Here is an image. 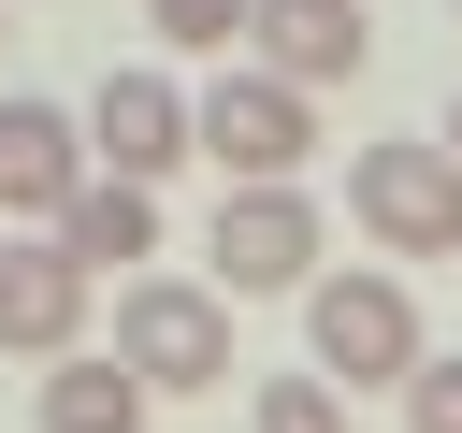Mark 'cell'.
Here are the masks:
<instances>
[{"instance_id": "8fae6325", "label": "cell", "mask_w": 462, "mask_h": 433, "mask_svg": "<svg viewBox=\"0 0 462 433\" xmlns=\"http://www.w3.org/2000/svg\"><path fill=\"white\" fill-rule=\"evenodd\" d=\"M58 245H72L87 274H116V260H159V188H116V173H87V202L58 216Z\"/></svg>"}, {"instance_id": "5b68a950", "label": "cell", "mask_w": 462, "mask_h": 433, "mask_svg": "<svg viewBox=\"0 0 462 433\" xmlns=\"http://www.w3.org/2000/svg\"><path fill=\"white\" fill-rule=\"evenodd\" d=\"M87 159H101L116 188H159L173 159H202V101L130 58V72H101V101H87Z\"/></svg>"}, {"instance_id": "3957f363", "label": "cell", "mask_w": 462, "mask_h": 433, "mask_svg": "<svg viewBox=\"0 0 462 433\" xmlns=\"http://www.w3.org/2000/svg\"><path fill=\"white\" fill-rule=\"evenodd\" d=\"M346 216L390 260H462V159L448 144H361L346 159Z\"/></svg>"}, {"instance_id": "8992f818", "label": "cell", "mask_w": 462, "mask_h": 433, "mask_svg": "<svg viewBox=\"0 0 462 433\" xmlns=\"http://www.w3.org/2000/svg\"><path fill=\"white\" fill-rule=\"evenodd\" d=\"M260 289H318V202L303 188H231L217 202V303Z\"/></svg>"}, {"instance_id": "9c48e42d", "label": "cell", "mask_w": 462, "mask_h": 433, "mask_svg": "<svg viewBox=\"0 0 462 433\" xmlns=\"http://www.w3.org/2000/svg\"><path fill=\"white\" fill-rule=\"evenodd\" d=\"M87 289H101V274H87L58 231H43V245H0V346H14V361H72Z\"/></svg>"}, {"instance_id": "6da1fadb", "label": "cell", "mask_w": 462, "mask_h": 433, "mask_svg": "<svg viewBox=\"0 0 462 433\" xmlns=\"http://www.w3.org/2000/svg\"><path fill=\"white\" fill-rule=\"evenodd\" d=\"M303 346H318V375L332 390H404L433 346H419V303H404V274H375V260H346V274H318L303 289Z\"/></svg>"}, {"instance_id": "30bf717a", "label": "cell", "mask_w": 462, "mask_h": 433, "mask_svg": "<svg viewBox=\"0 0 462 433\" xmlns=\"http://www.w3.org/2000/svg\"><path fill=\"white\" fill-rule=\"evenodd\" d=\"M144 404H159V390H144L116 346H101V361L72 346V361L43 375V433H144Z\"/></svg>"}, {"instance_id": "5bb4252c", "label": "cell", "mask_w": 462, "mask_h": 433, "mask_svg": "<svg viewBox=\"0 0 462 433\" xmlns=\"http://www.w3.org/2000/svg\"><path fill=\"white\" fill-rule=\"evenodd\" d=\"M404 433H462V361H419L404 375Z\"/></svg>"}, {"instance_id": "4fadbf2b", "label": "cell", "mask_w": 462, "mask_h": 433, "mask_svg": "<svg viewBox=\"0 0 462 433\" xmlns=\"http://www.w3.org/2000/svg\"><path fill=\"white\" fill-rule=\"evenodd\" d=\"M260 433H346V390L332 375H260Z\"/></svg>"}, {"instance_id": "ba28073f", "label": "cell", "mask_w": 462, "mask_h": 433, "mask_svg": "<svg viewBox=\"0 0 462 433\" xmlns=\"http://www.w3.org/2000/svg\"><path fill=\"white\" fill-rule=\"evenodd\" d=\"M87 173H101V159H87V115L0 101V216H43V231H58V216L87 202Z\"/></svg>"}, {"instance_id": "52a82bcc", "label": "cell", "mask_w": 462, "mask_h": 433, "mask_svg": "<svg viewBox=\"0 0 462 433\" xmlns=\"http://www.w3.org/2000/svg\"><path fill=\"white\" fill-rule=\"evenodd\" d=\"M245 58L274 72V87H361V58H375V14L361 0H260V29H245Z\"/></svg>"}, {"instance_id": "7a4b0ae2", "label": "cell", "mask_w": 462, "mask_h": 433, "mask_svg": "<svg viewBox=\"0 0 462 433\" xmlns=\"http://www.w3.org/2000/svg\"><path fill=\"white\" fill-rule=\"evenodd\" d=\"M116 361L144 390H231V303L202 274H130L116 289Z\"/></svg>"}, {"instance_id": "7c38bea8", "label": "cell", "mask_w": 462, "mask_h": 433, "mask_svg": "<svg viewBox=\"0 0 462 433\" xmlns=\"http://www.w3.org/2000/svg\"><path fill=\"white\" fill-rule=\"evenodd\" d=\"M144 29H159L173 58H231V43L260 29V0H144Z\"/></svg>"}, {"instance_id": "9a60e30c", "label": "cell", "mask_w": 462, "mask_h": 433, "mask_svg": "<svg viewBox=\"0 0 462 433\" xmlns=\"http://www.w3.org/2000/svg\"><path fill=\"white\" fill-rule=\"evenodd\" d=\"M433 144H448V159H462V87H448V130H433Z\"/></svg>"}, {"instance_id": "277c9868", "label": "cell", "mask_w": 462, "mask_h": 433, "mask_svg": "<svg viewBox=\"0 0 462 433\" xmlns=\"http://www.w3.org/2000/svg\"><path fill=\"white\" fill-rule=\"evenodd\" d=\"M202 159H217L231 188H289V173L318 159V115H303V87H274L260 58H231V72L202 87Z\"/></svg>"}, {"instance_id": "2e32d148", "label": "cell", "mask_w": 462, "mask_h": 433, "mask_svg": "<svg viewBox=\"0 0 462 433\" xmlns=\"http://www.w3.org/2000/svg\"><path fill=\"white\" fill-rule=\"evenodd\" d=\"M0 43H14V0H0Z\"/></svg>"}, {"instance_id": "e0dca14e", "label": "cell", "mask_w": 462, "mask_h": 433, "mask_svg": "<svg viewBox=\"0 0 462 433\" xmlns=\"http://www.w3.org/2000/svg\"><path fill=\"white\" fill-rule=\"evenodd\" d=\"M448 14H462V0H448Z\"/></svg>"}]
</instances>
